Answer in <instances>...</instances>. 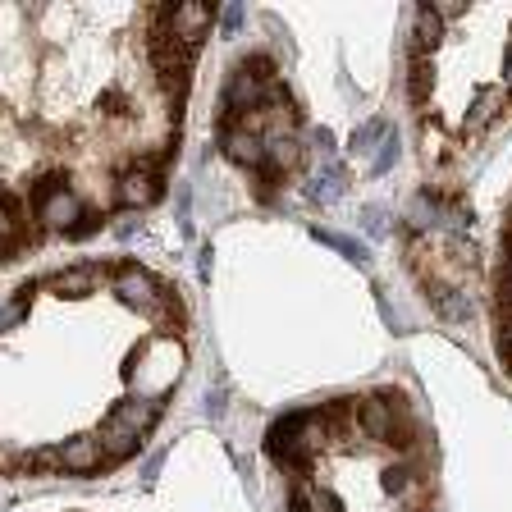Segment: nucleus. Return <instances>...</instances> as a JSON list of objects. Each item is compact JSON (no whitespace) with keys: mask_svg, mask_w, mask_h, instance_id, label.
Instances as JSON below:
<instances>
[{"mask_svg":"<svg viewBox=\"0 0 512 512\" xmlns=\"http://www.w3.org/2000/svg\"><path fill=\"white\" fill-rule=\"evenodd\" d=\"M302 503H307V512H343V503L330 490H302Z\"/></svg>","mask_w":512,"mask_h":512,"instance_id":"17","label":"nucleus"},{"mask_svg":"<svg viewBox=\"0 0 512 512\" xmlns=\"http://www.w3.org/2000/svg\"><path fill=\"white\" fill-rule=\"evenodd\" d=\"M101 106H106V110H128V96L124 92H106V96H101Z\"/></svg>","mask_w":512,"mask_h":512,"instance_id":"23","label":"nucleus"},{"mask_svg":"<svg viewBox=\"0 0 512 512\" xmlns=\"http://www.w3.org/2000/svg\"><path fill=\"white\" fill-rule=\"evenodd\" d=\"M439 32H444V19H439V10L421 5V10H416V51H430V46H439Z\"/></svg>","mask_w":512,"mask_h":512,"instance_id":"10","label":"nucleus"},{"mask_svg":"<svg viewBox=\"0 0 512 512\" xmlns=\"http://www.w3.org/2000/svg\"><path fill=\"white\" fill-rule=\"evenodd\" d=\"M302 430H307V412H284L275 426L266 430V453H270L275 462L288 458V453L302 444Z\"/></svg>","mask_w":512,"mask_h":512,"instance_id":"3","label":"nucleus"},{"mask_svg":"<svg viewBox=\"0 0 512 512\" xmlns=\"http://www.w3.org/2000/svg\"><path fill=\"white\" fill-rule=\"evenodd\" d=\"M375 138H384V124H371V128H357L352 133V151H371Z\"/></svg>","mask_w":512,"mask_h":512,"instance_id":"20","label":"nucleus"},{"mask_svg":"<svg viewBox=\"0 0 512 512\" xmlns=\"http://www.w3.org/2000/svg\"><path fill=\"white\" fill-rule=\"evenodd\" d=\"M261 96H266V78L247 74V69H238L234 78H229V87H224V110H256L261 106Z\"/></svg>","mask_w":512,"mask_h":512,"instance_id":"4","label":"nucleus"},{"mask_svg":"<svg viewBox=\"0 0 512 512\" xmlns=\"http://www.w3.org/2000/svg\"><path fill=\"white\" fill-rule=\"evenodd\" d=\"M78 202H74V192L64 188V192H55L51 202H42L37 206V220L42 224H51V229H64V234H69V229H74V220H78Z\"/></svg>","mask_w":512,"mask_h":512,"instance_id":"7","label":"nucleus"},{"mask_svg":"<svg viewBox=\"0 0 512 512\" xmlns=\"http://www.w3.org/2000/svg\"><path fill=\"white\" fill-rule=\"evenodd\" d=\"M156 197H160V188L151 174H124V183H119V202L124 206H147Z\"/></svg>","mask_w":512,"mask_h":512,"instance_id":"9","label":"nucleus"},{"mask_svg":"<svg viewBox=\"0 0 512 512\" xmlns=\"http://www.w3.org/2000/svg\"><path fill=\"white\" fill-rule=\"evenodd\" d=\"M398 412H407V403L403 407H384V398H366V403H357V421H362V430L371 439H384V444H389V435H394Z\"/></svg>","mask_w":512,"mask_h":512,"instance_id":"5","label":"nucleus"},{"mask_svg":"<svg viewBox=\"0 0 512 512\" xmlns=\"http://www.w3.org/2000/svg\"><path fill=\"white\" fill-rule=\"evenodd\" d=\"M92 284H96V270H92V266L64 270V275H55V279H51V288L60 293V298H74V293H87Z\"/></svg>","mask_w":512,"mask_h":512,"instance_id":"11","label":"nucleus"},{"mask_svg":"<svg viewBox=\"0 0 512 512\" xmlns=\"http://www.w3.org/2000/svg\"><path fill=\"white\" fill-rule=\"evenodd\" d=\"M435 311L444 320H467L471 316V302L462 293H435Z\"/></svg>","mask_w":512,"mask_h":512,"instance_id":"14","label":"nucleus"},{"mask_svg":"<svg viewBox=\"0 0 512 512\" xmlns=\"http://www.w3.org/2000/svg\"><path fill=\"white\" fill-rule=\"evenodd\" d=\"M499 362H503V366H508V371H512V339H508V330L499 334Z\"/></svg>","mask_w":512,"mask_h":512,"instance_id":"24","label":"nucleus"},{"mask_svg":"<svg viewBox=\"0 0 512 512\" xmlns=\"http://www.w3.org/2000/svg\"><path fill=\"white\" fill-rule=\"evenodd\" d=\"M224 32H238V28H243V5H224Z\"/></svg>","mask_w":512,"mask_h":512,"instance_id":"22","label":"nucleus"},{"mask_svg":"<svg viewBox=\"0 0 512 512\" xmlns=\"http://www.w3.org/2000/svg\"><path fill=\"white\" fill-rule=\"evenodd\" d=\"M224 151L238 160V165H261L266 160V142L256 138V133H243V128H224Z\"/></svg>","mask_w":512,"mask_h":512,"instance_id":"8","label":"nucleus"},{"mask_svg":"<svg viewBox=\"0 0 512 512\" xmlns=\"http://www.w3.org/2000/svg\"><path fill=\"white\" fill-rule=\"evenodd\" d=\"M64 183H69V174H64V170H51V174H42V179L32 183V206L51 202L55 192H64Z\"/></svg>","mask_w":512,"mask_h":512,"instance_id":"13","label":"nucleus"},{"mask_svg":"<svg viewBox=\"0 0 512 512\" xmlns=\"http://www.w3.org/2000/svg\"><path fill=\"white\" fill-rule=\"evenodd\" d=\"M394 160H398V138H394V133H384V142H380V147H375L371 174H384V170H389V165H394Z\"/></svg>","mask_w":512,"mask_h":512,"instance_id":"16","label":"nucleus"},{"mask_svg":"<svg viewBox=\"0 0 512 512\" xmlns=\"http://www.w3.org/2000/svg\"><path fill=\"white\" fill-rule=\"evenodd\" d=\"M426 92H430V64L416 55V60H412V96H416V101H426Z\"/></svg>","mask_w":512,"mask_h":512,"instance_id":"18","label":"nucleus"},{"mask_svg":"<svg viewBox=\"0 0 512 512\" xmlns=\"http://www.w3.org/2000/svg\"><path fill=\"white\" fill-rule=\"evenodd\" d=\"M115 293L128 302V307H151V293H156V284H151V275L147 270H138V266H124L119 270V279H115Z\"/></svg>","mask_w":512,"mask_h":512,"instance_id":"6","label":"nucleus"},{"mask_svg":"<svg viewBox=\"0 0 512 512\" xmlns=\"http://www.w3.org/2000/svg\"><path fill=\"white\" fill-rule=\"evenodd\" d=\"M384 490H389V494H403L407 490V471L403 467H389V471H384Z\"/></svg>","mask_w":512,"mask_h":512,"instance_id":"21","label":"nucleus"},{"mask_svg":"<svg viewBox=\"0 0 512 512\" xmlns=\"http://www.w3.org/2000/svg\"><path fill=\"white\" fill-rule=\"evenodd\" d=\"M156 421H160L156 403H147V398H128V403H119L115 416L106 421V439H138V435H147Z\"/></svg>","mask_w":512,"mask_h":512,"instance_id":"2","label":"nucleus"},{"mask_svg":"<svg viewBox=\"0 0 512 512\" xmlns=\"http://www.w3.org/2000/svg\"><path fill=\"white\" fill-rule=\"evenodd\" d=\"M311 238H316V243H325V247H334V252H343L352 261V266H366V252L357 243H352V238H343V234H330V229H311Z\"/></svg>","mask_w":512,"mask_h":512,"instance_id":"12","label":"nucleus"},{"mask_svg":"<svg viewBox=\"0 0 512 512\" xmlns=\"http://www.w3.org/2000/svg\"><path fill=\"white\" fill-rule=\"evenodd\" d=\"M362 220H371V229H375V234H380V229H384V211H380V206H371V211H362Z\"/></svg>","mask_w":512,"mask_h":512,"instance_id":"25","label":"nucleus"},{"mask_svg":"<svg viewBox=\"0 0 512 512\" xmlns=\"http://www.w3.org/2000/svg\"><path fill=\"white\" fill-rule=\"evenodd\" d=\"M339 192H343V170H330V174H316V179H311V197H316V202L339 197Z\"/></svg>","mask_w":512,"mask_h":512,"instance_id":"15","label":"nucleus"},{"mask_svg":"<svg viewBox=\"0 0 512 512\" xmlns=\"http://www.w3.org/2000/svg\"><path fill=\"white\" fill-rule=\"evenodd\" d=\"M92 234H101V215L96 211H83L74 220V229H69V238H92Z\"/></svg>","mask_w":512,"mask_h":512,"instance_id":"19","label":"nucleus"},{"mask_svg":"<svg viewBox=\"0 0 512 512\" xmlns=\"http://www.w3.org/2000/svg\"><path fill=\"white\" fill-rule=\"evenodd\" d=\"M37 462H51V467H64V471H101L106 467V444H96L92 435H78V439H64L55 444L51 453H42Z\"/></svg>","mask_w":512,"mask_h":512,"instance_id":"1","label":"nucleus"}]
</instances>
